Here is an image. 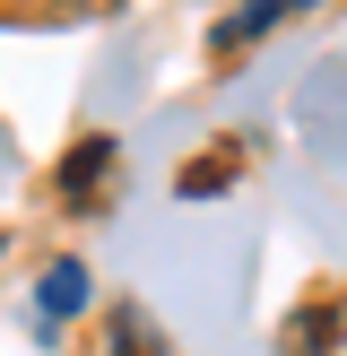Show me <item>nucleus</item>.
I'll use <instances>...</instances> for the list:
<instances>
[{"label":"nucleus","mask_w":347,"mask_h":356,"mask_svg":"<svg viewBox=\"0 0 347 356\" xmlns=\"http://www.w3.org/2000/svg\"><path fill=\"white\" fill-rule=\"evenodd\" d=\"M235 165H243L235 148H217V156H200V165L183 174V191H191V200H208V191H226V183H235Z\"/></svg>","instance_id":"nucleus-4"},{"label":"nucleus","mask_w":347,"mask_h":356,"mask_svg":"<svg viewBox=\"0 0 347 356\" xmlns=\"http://www.w3.org/2000/svg\"><path fill=\"white\" fill-rule=\"evenodd\" d=\"M121 356H156V339H148V322H139V313H121Z\"/></svg>","instance_id":"nucleus-6"},{"label":"nucleus","mask_w":347,"mask_h":356,"mask_svg":"<svg viewBox=\"0 0 347 356\" xmlns=\"http://www.w3.org/2000/svg\"><path fill=\"white\" fill-rule=\"evenodd\" d=\"M104 165H113V139H78V148H69V165H61V191H87Z\"/></svg>","instance_id":"nucleus-3"},{"label":"nucleus","mask_w":347,"mask_h":356,"mask_svg":"<svg viewBox=\"0 0 347 356\" xmlns=\"http://www.w3.org/2000/svg\"><path fill=\"white\" fill-rule=\"evenodd\" d=\"M35 296H44V322H69V313H87V270L78 261H52Z\"/></svg>","instance_id":"nucleus-1"},{"label":"nucleus","mask_w":347,"mask_h":356,"mask_svg":"<svg viewBox=\"0 0 347 356\" xmlns=\"http://www.w3.org/2000/svg\"><path fill=\"white\" fill-rule=\"evenodd\" d=\"M330 330H339L330 313H304V322H295V348H304V356H321V339H330Z\"/></svg>","instance_id":"nucleus-5"},{"label":"nucleus","mask_w":347,"mask_h":356,"mask_svg":"<svg viewBox=\"0 0 347 356\" xmlns=\"http://www.w3.org/2000/svg\"><path fill=\"white\" fill-rule=\"evenodd\" d=\"M104 9H113V0H104Z\"/></svg>","instance_id":"nucleus-7"},{"label":"nucleus","mask_w":347,"mask_h":356,"mask_svg":"<svg viewBox=\"0 0 347 356\" xmlns=\"http://www.w3.org/2000/svg\"><path fill=\"white\" fill-rule=\"evenodd\" d=\"M287 9H295V0H252V9H235V17L217 26V52H235V44H252V35H269Z\"/></svg>","instance_id":"nucleus-2"}]
</instances>
